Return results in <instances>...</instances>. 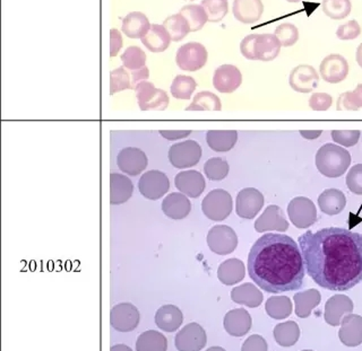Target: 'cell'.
I'll list each match as a JSON object with an SVG mask.
<instances>
[{"label":"cell","mask_w":362,"mask_h":351,"mask_svg":"<svg viewBox=\"0 0 362 351\" xmlns=\"http://www.w3.org/2000/svg\"><path fill=\"white\" fill-rule=\"evenodd\" d=\"M307 274L318 286L347 292L362 281V235L345 228L310 230L299 237Z\"/></svg>","instance_id":"1"},{"label":"cell","mask_w":362,"mask_h":351,"mask_svg":"<svg viewBox=\"0 0 362 351\" xmlns=\"http://www.w3.org/2000/svg\"><path fill=\"white\" fill-rule=\"evenodd\" d=\"M248 272L254 283L270 294L300 290L305 279L303 253L291 237L265 234L252 245Z\"/></svg>","instance_id":"2"},{"label":"cell","mask_w":362,"mask_h":351,"mask_svg":"<svg viewBox=\"0 0 362 351\" xmlns=\"http://www.w3.org/2000/svg\"><path fill=\"white\" fill-rule=\"evenodd\" d=\"M351 155L347 149L334 144L321 146L316 154V166L324 177H342L350 167Z\"/></svg>","instance_id":"3"},{"label":"cell","mask_w":362,"mask_h":351,"mask_svg":"<svg viewBox=\"0 0 362 351\" xmlns=\"http://www.w3.org/2000/svg\"><path fill=\"white\" fill-rule=\"evenodd\" d=\"M233 202L228 191L215 189L210 192L202 202L204 215L213 222H222L232 213Z\"/></svg>","instance_id":"4"},{"label":"cell","mask_w":362,"mask_h":351,"mask_svg":"<svg viewBox=\"0 0 362 351\" xmlns=\"http://www.w3.org/2000/svg\"><path fill=\"white\" fill-rule=\"evenodd\" d=\"M208 58V50L204 45L198 42H190L179 47L175 62L181 70L197 71L206 65Z\"/></svg>","instance_id":"5"},{"label":"cell","mask_w":362,"mask_h":351,"mask_svg":"<svg viewBox=\"0 0 362 351\" xmlns=\"http://www.w3.org/2000/svg\"><path fill=\"white\" fill-rule=\"evenodd\" d=\"M202 158V147L195 140H184L171 146L169 160L175 168H188L198 164Z\"/></svg>","instance_id":"6"},{"label":"cell","mask_w":362,"mask_h":351,"mask_svg":"<svg viewBox=\"0 0 362 351\" xmlns=\"http://www.w3.org/2000/svg\"><path fill=\"white\" fill-rule=\"evenodd\" d=\"M290 222L300 230L309 228L317 221V209L314 202L306 197L292 199L288 206Z\"/></svg>","instance_id":"7"},{"label":"cell","mask_w":362,"mask_h":351,"mask_svg":"<svg viewBox=\"0 0 362 351\" xmlns=\"http://www.w3.org/2000/svg\"><path fill=\"white\" fill-rule=\"evenodd\" d=\"M138 105L142 111H164L169 105V96L164 89H157L150 82H140L135 89Z\"/></svg>","instance_id":"8"},{"label":"cell","mask_w":362,"mask_h":351,"mask_svg":"<svg viewBox=\"0 0 362 351\" xmlns=\"http://www.w3.org/2000/svg\"><path fill=\"white\" fill-rule=\"evenodd\" d=\"M208 245L212 252L219 255L232 253L238 246L237 234L226 225H217L208 232Z\"/></svg>","instance_id":"9"},{"label":"cell","mask_w":362,"mask_h":351,"mask_svg":"<svg viewBox=\"0 0 362 351\" xmlns=\"http://www.w3.org/2000/svg\"><path fill=\"white\" fill-rule=\"evenodd\" d=\"M140 195L150 200L162 198L170 189V181L164 172L149 171L140 177L138 182Z\"/></svg>","instance_id":"10"},{"label":"cell","mask_w":362,"mask_h":351,"mask_svg":"<svg viewBox=\"0 0 362 351\" xmlns=\"http://www.w3.org/2000/svg\"><path fill=\"white\" fill-rule=\"evenodd\" d=\"M208 343L206 332L197 323H189L179 331L175 338L178 351H201Z\"/></svg>","instance_id":"11"},{"label":"cell","mask_w":362,"mask_h":351,"mask_svg":"<svg viewBox=\"0 0 362 351\" xmlns=\"http://www.w3.org/2000/svg\"><path fill=\"white\" fill-rule=\"evenodd\" d=\"M110 323L119 332H131L140 323V311L131 303H122L113 307Z\"/></svg>","instance_id":"12"},{"label":"cell","mask_w":362,"mask_h":351,"mask_svg":"<svg viewBox=\"0 0 362 351\" xmlns=\"http://www.w3.org/2000/svg\"><path fill=\"white\" fill-rule=\"evenodd\" d=\"M264 206V195L255 188L241 190L236 200V211L241 218H255Z\"/></svg>","instance_id":"13"},{"label":"cell","mask_w":362,"mask_h":351,"mask_svg":"<svg viewBox=\"0 0 362 351\" xmlns=\"http://www.w3.org/2000/svg\"><path fill=\"white\" fill-rule=\"evenodd\" d=\"M117 164L120 171L131 177H136L143 171H145L149 164V158L145 153L138 148H124L118 154Z\"/></svg>","instance_id":"14"},{"label":"cell","mask_w":362,"mask_h":351,"mask_svg":"<svg viewBox=\"0 0 362 351\" xmlns=\"http://www.w3.org/2000/svg\"><path fill=\"white\" fill-rule=\"evenodd\" d=\"M349 64L341 54H330L321 61L319 67L321 78L330 84H339L349 75Z\"/></svg>","instance_id":"15"},{"label":"cell","mask_w":362,"mask_h":351,"mask_svg":"<svg viewBox=\"0 0 362 351\" xmlns=\"http://www.w3.org/2000/svg\"><path fill=\"white\" fill-rule=\"evenodd\" d=\"M319 75L314 67L309 65H300L291 71L289 77V84L291 89L298 93H310L317 89Z\"/></svg>","instance_id":"16"},{"label":"cell","mask_w":362,"mask_h":351,"mask_svg":"<svg viewBox=\"0 0 362 351\" xmlns=\"http://www.w3.org/2000/svg\"><path fill=\"white\" fill-rule=\"evenodd\" d=\"M242 83L240 70L232 65H223L214 71L213 86L217 91L224 94H231Z\"/></svg>","instance_id":"17"},{"label":"cell","mask_w":362,"mask_h":351,"mask_svg":"<svg viewBox=\"0 0 362 351\" xmlns=\"http://www.w3.org/2000/svg\"><path fill=\"white\" fill-rule=\"evenodd\" d=\"M354 312V301L345 295L331 297L325 305V321L332 327L341 324L342 319Z\"/></svg>","instance_id":"18"},{"label":"cell","mask_w":362,"mask_h":351,"mask_svg":"<svg viewBox=\"0 0 362 351\" xmlns=\"http://www.w3.org/2000/svg\"><path fill=\"white\" fill-rule=\"evenodd\" d=\"M175 188L181 193H184L189 198H198L206 186L204 177L199 172L193 171V170L180 172L175 175Z\"/></svg>","instance_id":"19"},{"label":"cell","mask_w":362,"mask_h":351,"mask_svg":"<svg viewBox=\"0 0 362 351\" xmlns=\"http://www.w3.org/2000/svg\"><path fill=\"white\" fill-rule=\"evenodd\" d=\"M288 228L289 223L285 219L283 210L275 204L268 206L263 215L255 222V230L259 233H264L268 230L285 232Z\"/></svg>","instance_id":"20"},{"label":"cell","mask_w":362,"mask_h":351,"mask_svg":"<svg viewBox=\"0 0 362 351\" xmlns=\"http://www.w3.org/2000/svg\"><path fill=\"white\" fill-rule=\"evenodd\" d=\"M339 336L341 343L350 348L361 345L362 316L352 313L345 315L342 319Z\"/></svg>","instance_id":"21"},{"label":"cell","mask_w":362,"mask_h":351,"mask_svg":"<svg viewBox=\"0 0 362 351\" xmlns=\"http://www.w3.org/2000/svg\"><path fill=\"white\" fill-rule=\"evenodd\" d=\"M281 43L275 34H256L254 43V60L272 61L279 56Z\"/></svg>","instance_id":"22"},{"label":"cell","mask_w":362,"mask_h":351,"mask_svg":"<svg viewBox=\"0 0 362 351\" xmlns=\"http://www.w3.org/2000/svg\"><path fill=\"white\" fill-rule=\"evenodd\" d=\"M232 12L236 20L240 23H256L263 15L264 5L261 0H235Z\"/></svg>","instance_id":"23"},{"label":"cell","mask_w":362,"mask_h":351,"mask_svg":"<svg viewBox=\"0 0 362 351\" xmlns=\"http://www.w3.org/2000/svg\"><path fill=\"white\" fill-rule=\"evenodd\" d=\"M223 324L230 336H242L252 329V316L244 308H236L226 314Z\"/></svg>","instance_id":"24"},{"label":"cell","mask_w":362,"mask_h":351,"mask_svg":"<svg viewBox=\"0 0 362 351\" xmlns=\"http://www.w3.org/2000/svg\"><path fill=\"white\" fill-rule=\"evenodd\" d=\"M162 210L164 215L175 221H180L189 215L191 210V204L187 195L178 192H173L171 195H166L162 202Z\"/></svg>","instance_id":"25"},{"label":"cell","mask_w":362,"mask_h":351,"mask_svg":"<svg viewBox=\"0 0 362 351\" xmlns=\"http://www.w3.org/2000/svg\"><path fill=\"white\" fill-rule=\"evenodd\" d=\"M151 25L145 14L133 12L122 20V31L127 38H143L149 33Z\"/></svg>","instance_id":"26"},{"label":"cell","mask_w":362,"mask_h":351,"mask_svg":"<svg viewBox=\"0 0 362 351\" xmlns=\"http://www.w3.org/2000/svg\"><path fill=\"white\" fill-rule=\"evenodd\" d=\"M140 40L146 49L154 54L164 52L173 41L169 33L166 30V27L164 25H159V24H152L149 33Z\"/></svg>","instance_id":"27"},{"label":"cell","mask_w":362,"mask_h":351,"mask_svg":"<svg viewBox=\"0 0 362 351\" xmlns=\"http://www.w3.org/2000/svg\"><path fill=\"white\" fill-rule=\"evenodd\" d=\"M182 322V312L175 305H164L160 307L155 314V323L158 328L166 332H175V330H178Z\"/></svg>","instance_id":"28"},{"label":"cell","mask_w":362,"mask_h":351,"mask_svg":"<svg viewBox=\"0 0 362 351\" xmlns=\"http://www.w3.org/2000/svg\"><path fill=\"white\" fill-rule=\"evenodd\" d=\"M245 276L246 269L244 262L239 259L226 260L221 263L217 269V278L226 286H232L240 283L241 281H244Z\"/></svg>","instance_id":"29"},{"label":"cell","mask_w":362,"mask_h":351,"mask_svg":"<svg viewBox=\"0 0 362 351\" xmlns=\"http://www.w3.org/2000/svg\"><path fill=\"white\" fill-rule=\"evenodd\" d=\"M318 206L326 215H339L347 206V198L341 190L327 189L318 197Z\"/></svg>","instance_id":"30"},{"label":"cell","mask_w":362,"mask_h":351,"mask_svg":"<svg viewBox=\"0 0 362 351\" xmlns=\"http://www.w3.org/2000/svg\"><path fill=\"white\" fill-rule=\"evenodd\" d=\"M134 186L127 177L118 173L110 175V204H122L131 199Z\"/></svg>","instance_id":"31"},{"label":"cell","mask_w":362,"mask_h":351,"mask_svg":"<svg viewBox=\"0 0 362 351\" xmlns=\"http://www.w3.org/2000/svg\"><path fill=\"white\" fill-rule=\"evenodd\" d=\"M231 299L237 304L255 308L263 303L264 297H263L261 290L255 285L246 283L232 290Z\"/></svg>","instance_id":"32"},{"label":"cell","mask_w":362,"mask_h":351,"mask_svg":"<svg viewBox=\"0 0 362 351\" xmlns=\"http://www.w3.org/2000/svg\"><path fill=\"white\" fill-rule=\"evenodd\" d=\"M238 140L235 130H212L206 133V142L211 149L219 153L231 151Z\"/></svg>","instance_id":"33"},{"label":"cell","mask_w":362,"mask_h":351,"mask_svg":"<svg viewBox=\"0 0 362 351\" xmlns=\"http://www.w3.org/2000/svg\"><path fill=\"white\" fill-rule=\"evenodd\" d=\"M296 314L301 319H306L312 314V310L321 304V292L317 290H308L298 292L294 295Z\"/></svg>","instance_id":"34"},{"label":"cell","mask_w":362,"mask_h":351,"mask_svg":"<svg viewBox=\"0 0 362 351\" xmlns=\"http://www.w3.org/2000/svg\"><path fill=\"white\" fill-rule=\"evenodd\" d=\"M168 340L158 331H146L138 336L136 351H166Z\"/></svg>","instance_id":"35"},{"label":"cell","mask_w":362,"mask_h":351,"mask_svg":"<svg viewBox=\"0 0 362 351\" xmlns=\"http://www.w3.org/2000/svg\"><path fill=\"white\" fill-rule=\"evenodd\" d=\"M274 338L280 345L285 348L292 347L298 343L300 338L299 325L294 321L280 323L274 329Z\"/></svg>","instance_id":"36"},{"label":"cell","mask_w":362,"mask_h":351,"mask_svg":"<svg viewBox=\"0 0 362 351\" xmlns=\"http://www.w3.org/2000/svg\"><path fill=\"white\" fill-rule=\"evenodd\" d=\"M268 316L274 320H284L292 313V303L287 296H272L265 305Z\"/></svg>","instance_id":"37"},{"label":"cell","mask_w":362,"mask_h":351,"mask_svg":"<svg viewBox=\"0 0 362 351\" xmlns=\"http://www.w3.org/2000/svg\"><path fill=\"white\" fill-rule=\"evenodd\" d=\"M179 13L187 20L190 32H198L208 22V14L202 5H186Z\"/></svg>","instance_id":"38"},{"label":"cell","mask_w":362,"mask_h":351,"mask_svg":"<svg viewBox=\"0 0 362 351\" xmlns=\"http://www.w3.org/2000/svg\"><path fill=\"white\" fill-rule=\"evenodd\" d=\"M164 27H166V30L169 33L173 42L184 40L190 33L189 24L180 13L166 18L164 22Z\"/></svg>","instance_id":"39"},{"label":"cell","mask_w":362,"mask_h":351,"mask_svg":"<svg viewBox=\"0 0 362 351\" xmlns=\"http://www.w3.org/2000/svg\"><path fill=\"white\" fill-rule=\"evenodd\" d=\"M196 87V80H194L193 77L179 75L173 80L171 94L173 98L178 100H189Z\"/></svg>","instance_id":"40"},{"label":"cell","mask_w":362,"mask_h":351,"mask_svg":"<svg viewBox=\"0 0 362 351\" xmlns=\"http://www.w3.org/2000/svg\"><path fill=\"white\" fill-rule=\"evenodd\" d=\"M222 104L220 98L211 92H199L194 98L193 103L187 107V111H221Z\"/></svg>","instance_id":"41"},{"label":"cell","mask_w":362,"mask_h":351,"mask_svg":"<svg viewBox=\"0 0 362 351\" xmlns=\"http://www.w3.org/2000/svg\"><path fill=\"white\" fill-rule=\"evenodd\" d=\"M323 12L332 20H345L350 15L352 3L351 0H323Z\"/></svg>","instance_id":"42"},{"label":"cell","mask_w":362,"mask_h":351,"mask_svg":"<svg viewBox=\"0 0 362 351\" xmlns=\"http://www.w3.org/2000/svg\"><path fill=\"white\" fill-rule=\"evenodd\" d=\"M122 65L127 70L134 71L146 67V54L140 47H129L126 49L125 52L120 57Z\"/></svg>","instance_id":"43"},{"label":"cell","mask_w":362,"mask_h":351,"mask_svg":"<svg viewBox=\"0 0 362 351\" xmlns=\"http://www.w3.org/2000/svg\"><path fill=\"white\" fill-rule=\"evenodd\" d=\"M126 89H134V87L131 73L122 66L110 73V95H115Z\"/></svg>","instance_id":"44"},{"label":"cell","mask_w":362,"mask_h":351,"mask_svg":"<svg viewBox=\"0 0 362 351\" xmlns=\"http://www.w3.org/2000/svg\"><path fill=\"white\" fill-rule=\"evenodd\" d=\"M201 5L208 14L210 23H219L229 12L228 0H202Z\"/></svg>","instance_id":"45"},{"label":"cell","mask_w":362,"mask_h":351,"mask_svg":"<svg viewBox=\"0 0 362 351\" xmlns=\"http://www.w3.org/2000/svg\"><path fill=\"white\" fill-rule=\"evenodd\" d=\"M362 107V84L356 86L354 91L340 95L336 109L339 111H358Z\"/></svg>","instance_id":"46"},{"label":"cell","mask_w":362,"mask_h":351,"mask_svg":"<svg viewBox=\"0 0 362 351\" xmlns=\"http://www.w3.org/2000/svg\"><path fill=\"white\" fill-rule=\"evenodd\" d=\"M229 171H230V167H229L228 162L220 157L210 158L208 162L205 163V175L211 181L224 180L226 175L229 174Z\"/></svg>","instance_id":"47"},{"label":"cell","mask_w":362,"mask_h":351,"mask_svg":"<svg viewBox=\"0 0 362 351\" xmlns=\"http://www.w3.org/2000/svg\"><path fill=\"white\" fill-rule=\"evenodd\" d=\"M276 38H279L280 43L282 47H292L299 40V31L298 27L291 23H283L276 27Z\"/></svg>","instance_id":"48"},{"label":"cell","mask_w":362,"mask_h":351,"mask_svg":"<svg viewBox=\"0 0 362 351\" xmlns=\"http://www.w3.org/2000/svg\"><path fill=\"white\" fill-rule=\"evenodd\" d=\"M345 182L352 193L362 195V164H356L350 168Z\"/></svg>","instance_id":"49"},{"label":"cell","mask_w":362,"mask_h":351,"mask_svg":"<svg viewBox=\"0 0 362 351\" xmlns=\"http://www.w3.org/2000/svg\"><path fill=\"white\" fill-rule=\"evenodd\" d=\"M361 133L358 130H351V131H332V138L334 142L345 147H352L359 142Z\"/></svg>","instance_id":"50"},{"label":"cell","mask_w":362,"mask_h":351,"mask_svg":"<svg viewBox=\"0 0 362 351\" xmlns=\"http://www.w3.org/2000/svg\"><path fill=\"white\" fill-rule=\"evenodd\" d=\"M360 34H361V27H360L359 23L356 20H352V21L347 22V24H343L336 31V36L341 41L356 40Z\"/></svg>","instance_id":"51"},{"label":"cell","mask_w":362,"mask_h":351,"mask_svg":"<svg viewBox=\"0 0 362 351\" xmlns=\"http://www.w3.org/2000/svg\"><path fill=\"white\" fill-rule=\"evenodd\" d=\"M332 104V96L326 93H315L309 98V107L314 111H327Z\"/></svg>","instance_id":"52"},{"label":"cell","mask_w":362,"mask_h":351,"mask_svg":"<svg viewBox=\"0 0 362 351\" xmlns=\"http://www.w3.org/2000/svg\"><path fill=\"white\" fill-rule=\"evenodd\" d=\"M241 351H268V343L263 336L252 334L245 341Z\"/></svg>","instance_id":"53"},{"label":"cell","mask_w":362,"mask_h":351,"mask_svg":"<svg viewBox=\"0 0 362 351\" xmlns=\"http://www.w3.org/2000/svg\"><path fill=\"white\" fill-rule=\"evenodd\" d=\"M256 34H250L241 41V54L248 60H254V43H255Z\"/></svg>","instance_id":"54"},{"label":"cell","mask_w":362,"mask_h":351,"mask_svg":"<svg viewBox=\"0 0 362 351\" xmlns=\"http://www.w3.org/2000/svg\"><path fill=\"white\" fill-rule=\"evenodd\" d=\"M122 47V33L116 29L110 31V57H116Z\"/></svg>","instance_id":"55"},{"label":"cell","mask_w":362,"mask_h":351,"mask_svg":"<svg viewBox=\"0 0 362 351\" xmlns=\"http://www.w3.org/2000/svg\"><path fill=\"white\" fill-rule=\"evenodd\" d=\"M191 131H160V135L168 140H178L189 136Z\"/></svg>","instance_id":"56"},{"label":"cell","mask_w":362,"mask_h":351,"mask_svg":"<svg viewBox=\"0 0 362 351\" xmlns=\"http://www.w3.org/2000/svg\"><path fill=\"white\" fill-rule=\"evenodd\" d=\"M323 131H300V135L308 140H314L321 136Z\"/></svg>","instance_id":"57"},{"label":"cell","mask_w":362,"mask_h":351,"mask_svg":"<svg viewBox=\"0 0 362 351\" xmlns=\"http://www.w3.org/2000/svg\"><path fill=\"white\" fill-rule=\"evenodd\" d=\"M110 351H133L128 345H113Z\"/></svg>","instance_id":"58"},{"label":"cell","mask_w":362,"mask_h":351,"mask_svg":"<svg viewBox=\"0 0 362 351\" xmlns=\"http://www.w3.org/2000/svg\"><path fill=\"white\" fill-rule=\"evenodd\" d=\"M356 62H358V65L360 66L362 68V43L356 49Z\"/></svg>","instance_id":"59"},{"label":"cell","mask_w":362,"mask_h":351,"mask_svg":"<svg viewBox=\"0 0 362 351\" xmlns=\"http://www.w3.org/2000/svg\"><path fill=\"white\" fill-rule=\"evenodd\" d=\"M206 351H226L221 347H212V348L208 349Z\"/></svg>","instance_id":"60"},{"label":"cell","mask_w":362,"mask_h":351,"mask_svg":"<svg viewBox=\"0 0 362 351\" xmlns=\"http://www.w3.org/2000/svg\"><path fill=\"white\" fill-rule=\"evenodd\" d=\"M287 1H289V3H299L301 0H287Z\"/></svg>","instance_id":"61"},{"label":"cell","mask_w":362,"mask_h":351,"mask_svg":"<svg viewBox=\"0 0 362 351\" xmlns=\"http://www.w3.org/2000/svg\"><path fill=\"white\" fill-rule=\"evenodd\" d=\"M303 351H312V350H303Z\"/></svg>","instance_id":"62"},{"label":"cell","mask_w":362,"mask_h":351,"mask_svg":"<svg viewBox=\"0 0 362 351\" xmlns=\"http://www.w3.org/2000/svg\"><path fill=\"white\" fill-rule=\"evenodd\" d=\"M189 1H194V0H189Z\"/></svg>","instance_id":"63"}]
</instances>
